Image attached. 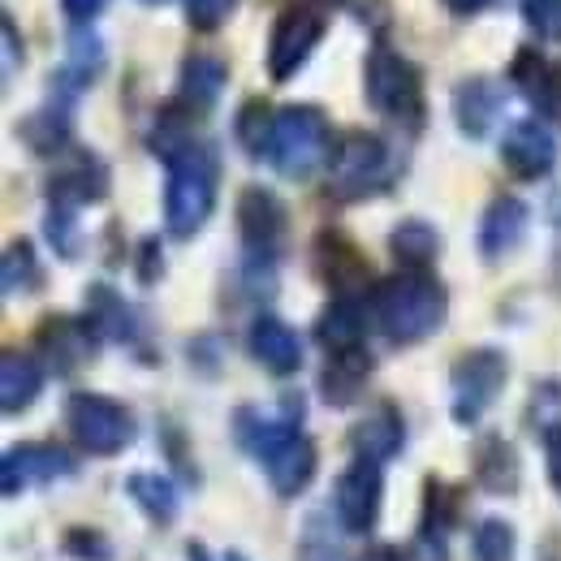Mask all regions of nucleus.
I'll return each mask as SVG.
<instances>
[{
    "mask_svg": "<svg viewBox=\"0 0 561 561\" xmlns=\"http://www.w3.org/2000/svg\"><path fill=\"white\" fill-rule=\"evenodd\" d=\"M298 420H302L298 398L285 402L280 420H264L260 411H238V440L247 454L260 458L277 496H298L316 476V445L298 432Z\"/></svg>",
    "mask_w": 561,
    "mask_h": 561,
    "instance_id": "nucleus-1",
    "label": "nucleus"
},
{
    "mask_svg": "<svg viewBox=\"0 0 561 561\" xmlns=\"http://www.w3.org/2000/svg\"><path fill=\"white\" fill-rule=\"evenodd\" d=\"M371 311H376V324L385 329L389 342L415 346V342L432 337V333L445 324V316H449V294H445V285L432 277V273L402 268V273H393L389 280L376 285Z\"/></svg>",
    "mask_w": 561,
    "mask_h": 561,
    "instance_id": "nucleus-2",
    "label": "nucleus"
},
{
    "mask_svg": "<svg viewBox=\"0 0 561 561\" xmlns=\"http://www.w3.org/2000/svg\"><path fill=\"white\" fill-rule=\"evenodd\" d=\"M169 164V186H164V229L186 242L208 225L216 208V178H220V160L216 147L208 142H191L178 156L164 160Z\"/></svg>",
    "mask_w": 561,
    "mask_h": 561,
    "instance_id": "nucleus-3",
    "label": "nucleus"
},
{
    "mask_svg": "<svg viewBox=\"0 0 561 561\" xmlns=\"http://www.w3.org/2000/svg\"><path fill=\"white\" fill-rule=\"evenodd\" d=\"M363 95L367 104L389 122H423V73L411 57L393 53L389 44H376L363 66Z\"/></svg>",
    "mask_w": 561,
    "mask_h": 561,
    "instance_id": "nucleus-4",
    "label": "nucleus"
},
{
    "mask_svg": "<svg viewBox=\"0 0 561 561\" xmlns=\"http://www.w3.org/2000/svg\"><path fill=\"white\" fill-rule=\"evenodd\" d=\"M389 182H393V156H389L385 139H376L367 130H346L333 142V156H329V195L333 199L354 204V199L385 191Z\"/></svg>",
    "mask_w": 561,
    "mask_h": 561,
    "instance_id": "nucleus-5",
    "label": "nucleus"
},
{
    "mask_svg": "<svg viewBox=\"0 0 561 561\" xmlns=\"http://www.w3.org/2000/svg\"><path fill=\"white\" fill-rule=\"evenodd\" d=\"M329 151V117L316 104H289L280 108L273 122V142H268V160L280 178H311L324 164Z\"/></svg>",
    "mask_w": 561,
    "mask_h": 561,
    "instance_id": "nucleus-6",
    "label": "nucleus"
},
{
    "mask_svg": "<svg viewBox=\"0 0 561 561\" xmlns=\"http://www.w3.org/2000/svg\"><path fill=\"white\" fill-rule=\"evenodd\" d=\"M66 423L73 440L95 458H113L135 440V415L104 393H73L66 402Z\"/></svg>",
    "mask_w": 561,
    "mask_h": 561,
    "instance_id": "nucleus-7",
    "label": "nucleus"
},
{
    "mask_svg": "<svg viewBox=\"0 0 561 561\" xmlns=\"http://www.w3.org/2000/svg\"><path fill=\"white\" fill-rule=\"evenodd\" d=\"M505 380H510V363H505V354L501 351L480 346V351L462 354V358L454 363V371H449L454 420L462 423V427H471V423L484 420V411L496 402V393L505 389Z\"/></svg>",
    "mask_w": 561,
    "mask_h": 561,
    "instance_id": "nucleus-8",
    "label": "nucleus"
},
{
    "mask_svg": "<svg viewBox=\"0 0 561 561\" xmlns=\"http://www.w3.org/2000/svg\"><path fill=\"white\" fill-rule=\"evenodd\" d=\"M329 31V18L316 4H289L280 9L268 35V78L273 82H289L294 73L311 61V53L320 48Z\"/></svg>",
    "mask_w": 561,
    "mask_h": 561,
    "instance_id": "nucleus-9",
    "label": "nucleus"
},
{
    "mask_svg": "<svg viewBox=\"0 0 561 561\" xmlns=\"http://www.w3.org/2000/svg\"><path fill=\"white\" fill-rule=\"evenodd\" d=\"M285 229H289V211H285V204L273 191L247 186L238 195V233H242L251 260H268L273 264L280 242H285Z\"/></svg>",
    "mask_w": 561,
    "mask_h": 561,
    "instance_id": "nucleus-10",
    "label": "nucleus"
},
{
    "mask_svg": "<svg viewBox=\"0 0 561 561\" xmlns=\"http://www.w3.org/2000/svg\"><path fill=\"white\" fill-rule=\"evenodd\" d=\"M501 164L518 178V182H540L553 173L558 164V139L540 117H523L505 130L501 139Z\"/></svg>",
    "mask_w": 561,
    "mask_h": 561,
    "instance_id": "nucleus-11",
    "label": "nucleus"
},
{
    "mask_svg": "<svg viewBox=\"0 0 561 561\" xmlns=\"http://www.w3.org/2000/svg\"><path fill=\"white\" fill-rule=\"evenodd\" d=\"M35 351L44 354V363L57 376H73L78 367H87L100 351V333L91 329V320H73V316H48L35 333Z\"/></svg>",
    "mask_w": 561,
    "mask_h": 561,
    "instance_id": "nucleus-12",
    "label": "nucleus"
},
{
    "mask_svg": "<svg viewBox=\"0 0 561 561\" xmlns=\"http://www.w3.org/2000/svg\"><path fill=\"white\" fill-rule=\"evenodd\" d=\"M73 471V458L53 445V440H26V445H13L4 454V467H0V484H4V496H18L26 489H39V484H53L61 476Z\"/></svg>",
    "mask_w": 561,
    "mask_h": 561,
    "instance_id": "nucleus-13",
    "label": "nucleus"
},
{
    "mask_svg": "<svg viewBox=\"0 0 561 561\" xmlns=\"http://www.w3.org/2000/svg\"><path fill=\"white\" fill-rule=\"evenodd\" d=\"M380 496H385L380 467L354 458L351 467L342 471V480H337V518H342V527L354 531V536L371 531L376 518H380Z\"/></svg>",
    "mask_w": 561,
    "mask_h": 561,
    "instance_id": "nucleus-14",
    "label": "nucleus"
},
{
    "mask_svg": "<svg viewBox=\"0 0 561 561\" xmlns=\"http://www.w3.org/2000/svg\"><path fill=\"white\" fill-rule=\"evenodd\" d=\"M510 82L545 122L561 126V61H549L540 48H518L510 61Z\"/></svg>",
    "mask_w": 561,
    "mask_h": 561,
    "instance_id": "nucleus-15",
    "label": "nucleus"
},
{
    "mask_svg": "<svg viewBox=\"0 0 561 561\" xmlns=\"http://www.w3.org/2000/svg\"><path fill=\"white\" fill-rule=\"evenodd\" d=\"M316 268H320L324 285H329L337 298H358V294L371 285V264H367V255L354 247L351 238H342V233H333V229H324V233L316 238Z\"/></svg>",
    "mask_w": 561,
    "mask_h": 561,
    "instance_id": "nucleus-16",
    "label": "nucleus"
},
{
    "mask_svg": "<svg viewBox=\"0 0 561 561\" xmlns=\"http://www.w3.org/2000/svg\"><path fill=\"white\" fill-rule=\"evenodd\" d=\"M108 195V169H104V160L100 156H91V151H78L73 160H66L57 173H53V182H48V199H53V208H87V204H100Z\"/></svg>",
    "mask_w": 561,
    "mask_h": 561,
    "instance_id": "nucleus-17",
    "label": "nucleus"
},
{
    "mask_svg": "<svg viewBox=\"0 0 561 561\" xmlns=\"http://www.w3.org/2000/svg\"><path fill=\"white\" fill-rule=\"evenodd\" d=\"M527 225H531V211H527L523 199L496 195L489 208H484V216H480V255L489 264L514 255L523 247V238H527Z\"/></svg>",
    "mask_w": 561,
    "mask_h": 561,
    "instance_id": "nucleus-18",
    "label": "nucleus"
},
{
    "mask_svg": "<svg viewBox=\"0 0 561 561\" xmlns=\"http://www.w3.org/2000/svg\"><path fill=\"white\" fill-rule=\"evenodd\" d=\"M501 104H505V91L501 82H492L484 73L476 78H462L454 87V117H458V130L467 139H484L492 130V122L501 117Z\"/></svg>",
    "mask_w": 561,
    "mask_h": 561,
    "instance_id": "nucleus-19",
    "label": "nucleus"
},
{
    "mask_svg": "<svg viewBox=\"0 0 561 561\" xmlns=\"http://www.w3.org/2000/svg\"><path fill=\"white\" fill-rule=\"evenodd\" d=\"M247 346H251V358L273 376H294L302 367V337L277 316H260L251 324Z\"/></svg>",
    "mask_w": 561,
    "mask_h": 561,
    "instance_id": "nucleus-20",
    "label": "nucleus"
},
{
    "mask_svg": "<svg viewBox=\"0 0 561 561\" xmlns=\"http://www.w3.org/2000/svg\"><path fill=\"white\" fill-rule=\"evenodd\" d=\"M407 445V423H402V415H398V407H376L367 420L354 423L351 432V449L358 462H389L398 449Z\"/></svg>",
    "mask_w": 561,
    "mask_h": 561,
    "instance_id": "nucleus-21",
    "label": "nucleus"
},
{
    "mask_svg": "<svg viewBox=\"0 0 561 561\" xmlns=\"http://www.w3.org/2000/svg\"><path fill=\"white\" fill-rule=\"evenodd\" d=\"M363 333H367V316H363V302L358 298H333L320 311V320H316V337L329 351V358L358 354L363 351Z\"/></svg>",
    "mask_w": 561,
    "mask_h": 561,
    "instance_id": "nucleus-22",
    "label": "nucleus"
},
{
    "mask_svg": "<svg viewBox=\"0 0 561 561\" xmlns=\"http://www.w3.org/2000/svg\"><path fill=\"white\" fill-rule=\"evenodd\" d=\"M229 82V66L211 53H191L182 61V73H178V104H186L191 113H208L211 104L220 100Z\"/></svg>",
    "mask_w": 561,
    "mask_h": 561,
    "instance_id": "nucleus-23",
    "label": "nucleus"
},
{
    "mask_svg": "<svg viewBox=\"0 0 561 561\" xmlns=\"http://www.w3.org/2000/svg\"><path fill=\"white\" fill-rule=\"evenodd\" d=\"M87 320L108 342H122L126 346V342L139 337V316H135V307L113 285H91L87 289Z\"/></svg>",
    "mask_w": 561,
    "mask_h": 561,
    "instance_id": "nucleus-24",
    "label": "nucleus"
},
{
    "mask_svg": "<svg viewBox=\"0 0 561 561\" xmlns=\"http://www.w3.org/2000/svg\"><path fill=\"white\" fill-rule=\"evenodd\" d=\"M70 100H48L44 108H35L31 117H22L18 126V139L26 142L35 156H61L66 142H70Z\"/></svg>",
    "mask_w": 561,
    "mask_h": 561,
    "instance_id": "nucleus-25",
    "label": "nucleus"
},
{
    "mask_svg": "<svg viewBox=\"0 0 561 561\" xmlns=\"http://www.w3.org/2000/svg\"><path fill=\"white\" fill-rule=\"evenodd\" d=\"M44 389V371L31 354H18V351H4L0 358V407L4 415H18L26 411Z\"/></svg>",
    "mask_w": 561,
    "mask_h": 561,
    "instance_id": "nucleus-26",
    "label": "nucleus"
},
{
    "mask_svg": "<svg viewBox=\"0 0 561 561\" xmlns=\"http://www.w3.org/2000/svg\"><path fill=\"white\" fill-rule=\"evenodd\" d=\"M389 251L398 255V264H402V268L427 273V264L440 255V233H436L427 220L411 216V220H402V225L389 233Z\"/></svg>",
    "mask_w": 561,
    "mask_h": 561,
    "instance_id": "nucleus-27",
    "label": "nucleus"
},
{
    "mask_svg": "<svg viewBox=\"0 0 561 561\" xmlns=\"http://www.w3.org/2000/svg\"><path fill=\"white\" fill-rule=\"evenodd\" d=\"M476 480L489 492H514L518 489V454L501 436H484L476 449Z\"/></svg>",
    "mask_w": 561,
    "mask_h": 561,
    "instance_id": "nucleus-28",
    "label": "nucleus"
},
{
    "mask_svg": "<svg viewBox=\"0 0 561 561\" xmlns=\"http://www.w3.org/2000/svg\"><path fill=\"white\" fill-rule=\"evenodd\" d=\"M367 371H371V354L367 351L337 354V358H329L320 389H324V398L333 407H351L354 398H358V389H363V380H367Z\"/></svg>",
    "mask_w": 561,
    "mask_h": 561,
    "instance_id": "nucleus-29",
    "label": "nucleus"
},
{
    "mask_svg": "<svg viewBox=\"0 0 561 561\" xmlns=\"http://www.w3.org/2000/svg\"><path fill=\"white\" fill-rule=\"evenodd\" d=\"M126 492L135 496V505H139L151 523L169 527V523L178 518V489H173L160 471H139V476H130V480H126Z\"/></svg>",
    "mask_w": 561,
    "mask_h": 561,
    "instance_id": "nucleus-30",
    "label": "nucleus"
},
{
    "mask_svg": "<svg viewBox=\"0 0 561 561\" xmlns=\"http://www.w3.org/2000/svg\"><path fill=\"white\" fill-rule=\"evenodd\" d=\"M0 280H4V294H9V298H13V294H35V289L44 285V268H39L35 247H31L26 238H18V242L4 247Z\"/></svg>",
    "mask_w": 561,
    "mask_h": 561,
    "instance_id": "nucleus-31",
    "label": "nucleus"
},
{
    "mask_svg": "<svg viewBox=\"0 0 561 561\" xmlns=\"http://www.w3.org/2000/svg\"><path fill=\"white\" fill-rule=\"evenodd\" d=\"M273 122H277V113H273L264 100H247V104H242L233 135H238V142L247 147V156H268V142H273Z\"/></svg>",
    "mask_w": 561,
    "mask_h": 561,
    "instance_id": "nucleus-32",
    "label": "nucleus"
},
{
    "mask_svg": "<svg viewBox=\"0 0 561 561\" xmlns=\"http://www.w3.org/2000/svg\"><path fill=\"white\" fill-rule=\"evenodd\" d=\"M471 549H476V561H510L514 558V527L505 518H484L476 527Z\"/></svg>",
    "mask_w": 561,
    "mask_h": 561,
    "instance_id": "nucleus-33",
    "label": "nucleus"
},
{
    "mask_svg": "<svg viewBox=\"0 0 561 561\" xmlns=\"http://www.w3.org/2000/svg\"><path fill=\"white\" fill-rule=\"evenodd\" d=\"M44 233L53 242V251L61 260H73L82 251V238H78V211L70 208H48V220H44Z\"/></svg>",
    "mask_w": 561,
    "mask_h": 561,
    "instance_id": "nucleus-34",
    "label": "nucleus"
},
{
    "mask_svg": "<svg viewBox=\"0 0 561 561\" xmlns=\"http://www.w3.org/2000/svg\"><path fill=\"white\" fill-rule=\"evenodd\" d=\"M518 9H523V22L540 39L561 44V0H518Z\"/></svg>",
    "mask_w": 561,
    "mask_h": 561,
    "instance_id": "nucleus-35",
    "label": "nucleus"
},
{
    "mask_svg": "<svg viewBox=\"0 0 561 561\" xmlns=\"http://www.w3.org/2000/svg\"><path fill=\"white\" fill-rule=\"evenodd\" d=\"M233 9H238V0H186V22L195 31H216L229 22Z\"/></svg>",
    "mask_w": 561,
    "mask_h": 561,
    "instance_id": "nucleus-36",
    "label": "nucleus"
},
{
    "mask_svg": "<svg viewBox=\"0 0 561 561\" xmlns=\"http://www.w3.org/2000/svg\"><path fill=\"white\" fill-rule=\"evenodd\" d=\"M66 549H70L73 558H87V561L113 558V549L104 545V536H100V531H87V527H73L70 536H66Z\"/></svg>",
    "mask_w": 561,
    "mask_h": 561,
    "instance_id": "nucleus-37",
    "label": "nucleus"
},
{
    "mask_svg": "<svg viewBox=\"0 0 561 561\" xmlns=\"http://www.w3.org/2000/svg\"><path fill=\"white\" fill-rule=\"evenodd\" d=\"M0 31H4V87L18 78L22 70V61H26V53H22V39H18V26H13V18L4 13V22H0Z\"/></svg>",
    "mask_w": 561,
    "mask_h": 561,
    "instance_id": "nucleus-38",
    "label": "nucleus"
},
{
    "mask_svg": "<svg viewBox=\"0 0 561 561\" xmlns=\"http://www.w3.org/2000/svg\"><path fill=\"white\" fill-rule=\"evenodd\" d=\"M540 436H545V471H549V484L561 492V423H549Z\"/></svg>",
    "mask_w": 561,
    "mask_h": 561,
    "instance_id": "nucleus-39",
    "label": "nucleus"
},
{
    "mask_svg": "<svg viewBox=\"0 0 561 561\" xmlns=\"http://www.w3.org/2000/svg\"><path fill=\"white\" fill-rule=\"evenodd\" d=\"M164 273V260H160V238H142L139 242V280L151 285V280Z\"/></svg>",
    "mask_w": 561,
    "mask_h": 561,
    "instance_id": "nucleus-40",
    "label": "nucleus"
},
{
    "mask_svg": "<svg viewBox=\"0 0 561 561\" xmlns=\"http://www.w3.org/2000/svg\"><path fill=\"white\" fill-rule=\"evenodd\" d=\"M108 4H113V0H61V13L70 18L73 26H91Z\"/></svg>",
    "mask_w": 561,
    "mask_h": 561,
    "instance_id": "nucleus-41",
    "label": "nucleus"
},
{
    "mask_svg": "<svg viewBox=\"0 0 561 561\" xmlns=\"http://www.w3.org/2000/svg\"><path fill=\"white\" fill-rule=\"evenodd\" d=\"M489 0H445V9L449 13H458V18H471V13H480Z\"/></svg>",
    "mask_w": 561,
    "mask_h": 561,
    "instance_id": "nucleus-42",
    "label": "nucleus"
},
{
    "mask_svg": "<svg viewBox=\"0 0 561 561\" xmlns=\"http://www.w3.org/2000/svg\"><path fill=\"white\" fill-rule=\"evenodd\" d=\"M358 561H407V558H402L398 549H389V545H371Z\"/></svg>",
    "mask_w": 561,
    "mask_h": 561,
    "instance_id": "nucleus-43",
    "label": "nucleus"
},
{
    "mask_svg": "<svg viewBox=\"0 0 561 561\" xmlns=\"http://www.w3.org/2000/svg\"><path fill=\"white\" fill-rule=\"evenodd\" d=\"M139 4H147V9H156V4H169V0H139Z\"/></svg>",
    "mask_w": 561,
    "mask_h": 561,
    "instance_id": "nucleus-44",
    "label": "nucleus"
}]
</instances>
